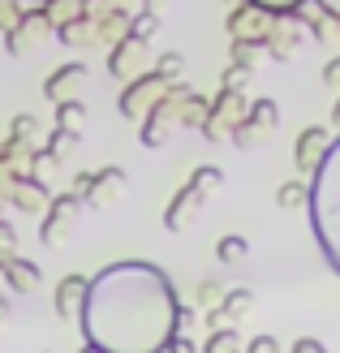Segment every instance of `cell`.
Returning a JSON list of instances; mask_svg holds the SVG:
<instances>
[{"label":"cell","instance_id":"6da1fadb","mask_svg":"<svg viewBox=\"0 0 340 353\" xmlns=\"http://www.w3.org/2000/svg\"><path fill=\"white\" fill-rule=\"evenodd\" d=\"M177 289L151 263H112L86 280L78 319L86 345L99 353H164L172 336Z\"/></svg>","mask_w":340,"mask_h":353},{"label":"cell","instance_id":"7a4b0ae2","mask_svg":"<svg viewBox=\"0 0 340 353\" xmlns=\"http://www.w3.org/2000/svg\"><path fill=\"white\" fill-rule=\"evenodd\" d=\"M203 117H207V99L194 95L181 82H172L168 91L151 103V112L142 117V147H151V151L164 147L172 138V130H199Z\"/></svg>","mask_w":340,"mask_h":353},{"label":"cell","instance_id":"3957f363","mask_svg":"<svg viewBox=\"0 0 340 353\" xmlns=\"http://www.w3.org/2000/svg\"><path fill=\"white\" fill-rule=\"evenodd\" d=\"M336 164H340V147H332L314 168V181H310V216H314V233H319V245H323V259L328 268H336V237H332V181H336Z\"/></svg>","mask_w":340,"mask_h":353},{"label":"cell","instance_id":"277c9868","mask_svg":"<svg viewBox=\"0 0 340 353\" xmlns=\"http://www.w3.org/2000/svg\"><path fill=\"white\" fill-rule=\"evenodd\" d=\"M168 78L164 74H155V69H142V74L138 78H130V82H125L121 86V99H117V112L125 117V121H142V117H147L151 112V103L159 99V95H164L168 91Z\"/></svg>","mask_w":340,"mask_h":353},{"label":"cell","instance_id":"5b68a950","mask_svg":"<svg viewBox=\"0 0 340 353\" xmlns=\"http://www.w3.org/2000/svg\"><path fill=\"white\" fill-rule=\"evenodd\" d=\"M246 95L241 91H220L216 99H207V117H203V138L207 143H228V134H232V125L246 117Z\"/></svg>","mask_w":340,"mask_h":353},{"label":"cell","instance_id":"8992f818","mask_svg":"<svg viewBox=\"0 0 340 353\" xmlns=\"http://www.w3.org/2000/svg\"><path fill=\"white\" fill-rule=\"evenodd\" d=\"M39 220H43L39 241L43 245H61V241H69V233H74L78 220H82V199L78 194H57V199H48V211Z\"/></svg>","mask_w":340,"mask_h":353},{"label":"cell","instance_id":"52a82bcc","mask_svg":"<svg viewBox=\"0 0 340 353\" xmlns=\"http://www.w3.org/2000/svg\"><path fill=\"white\" fill-rule=\"evenodd\" d=\"M250 310H254V293H250V289H224L220 302L203 310V319H207L211 332H216V327H241L250 319Z\"/></svg>","mask_w":340,"mask_h":353},{"label":"cell","instance_id":"ba28073f","mask_svg":"<svg viewBox=\"0 0 340 353\" xmlns=\"http://www.w3.org/2000/svg\"><path fill=\"white\" fill-rule=\"evenodd\" d=\"M48 30H52V22L43 17V9L22 13V17H17V22L5 30V48L13 52V57H30V52L48 39Z\"/></svg>","mask_w":340,"mask_h":353},{"label":"cell","instance_id":"9c48e42d","mask_svg":"<svg viewBox=\"0 0 340 353\" xmlns=\"http://www.w3.org/2000/svg\"><path fill=\"white\" fill-rule=\"evenodd\" d=\"M142 65H147V39H134V34L125 30L108 52V74L117 82H130V78L142 74Z\"/></svg>","mask_w":340,"mask_h":353},{"label":"cell","instance_id":"30bf717a","mask_svg":"<svg viewBox=\"0 0 340 353\" xmlns=\"http://www.w3.org/2000/svg\"><path fill=\"white\" fill-rule=\"evenodd\" d=\"M332 147H336V134H332L328 125H310V130H301L297 143H293V164H297L301 172H314L319 160H323Z\"/></svg>","mask_w":340,"mask_h":353},{"label":"cell","instance_id":"8fae6325","mask_svg":"<svg viewBox=\"0 0 340 353\" xmlns=\"http://www.w3.org/2000/svg\"><path fill=\"white\" fill-rule=\"evenodd\" d=\"M203 203H207V194L203 190H194L190 181L172 194V203H168V211H164V228H172V233H186V228L194 224V216L203 211Z\"/></svg>","mask_w":340,"mask_h":353},{"label":"cell","instance_id":"7c38bea8","mask_svg":"<svg viewBox=\"0 0 340 353\" xmlns=\"http://www.w3.org/2000/svg\"><path fill=\"white\" fill-rule=\"evenodd\" d=\"M272 22H276V13H267V9H259V5L246 0L241 9L228 13V34H232V39H259L263 43V34L272 30Z\"/></svg>","mask_w":340,"mask_h":353},{"label":"cell","instance_id":"4fadbf2b","mask_svg":"<svg viewBox=\"0 0 340 353\" xmlns=\"http://www.w3.org/2000/svg\"><path fill=\"white\" fill-rule=\"evenodd\" d=\"M48 199H52L48 185L34 181V176H26V172L17 176V181L9 185V194H5V203H13L22 216H43V211H48Z\"/></svg>","mask_w":340,"mask_h":353},{"label":"cell","instance_id":"5bb4252c","mask_svg":"<svg viewBox=\"0 0 340 353\" xmlns=\"http://www.w3.org/2000/svg\"><path fill=\"white\" fill-rule=\"evenodd\" d=\"M125 185H130V176H125V168H99V172H91V190H86V207H112L121 194H125Z\"/></svg>","mask_w":340,"mask_h":353},{"label":"cell","instance_id":"9a60e30c","mask_svg":"<svg viewBox=\"0 0 340 353\" xmlns=\"http://www.w3.org/2000/svg\"><path fill=\"white\" fill-rule=\"evenodd\" d=\"M86 78H91V69L86 65H61L57 74H52L48 82H43V95L52 99V103H61V99H78V91L86 86Z\"/></svg>","mask_w":340,"mask_h":353},{"label":"cell","instance_id":"2e32d148","mask_svg":"<svg viewBox=\"0 0 340 353\" xmlns=\"http://www.w3.org/2000/svg\"><path fill=\"white\" fill-rule=\"evenodd\" d=\"M0 276H5V285H9L13 293H34V289H39V280H43L39 263L17 259V254H9L5 263H0Z\"/></svg>","mask_w":340,"mask_h":353},{"label":"cell","instance_id":"e0dca14e","mask_svg":"<svg viewBox=\"0 0 340 353\" xmlns=\"http://www.w3.org/2000/svg\"><path fill=\"white\" fill-rule=\"evenodd\" d=\"M301 34H306V30L293 26V22H284V26L272 22V30L263 34V52H272V61H289L293 52L301 48Z\"/></svg>","mask_w":340,"mask_h":353},{"label":"cell","instance_id":"ac0fdd59","mask_svg":"<svg viewBox=\"0 0 340 353\" xmlns=\"http://www.w3.org/2000/svg\"><path fill=\"white\" fill-rule=\"evenodd\" d=\"M82 297H86V276H61L57 293H52V306H57L61 319H74L78 306H82Z\"/></svg>","mask_w":340,"mask_h":353},{"label":"cell","instance_id":"d6986e66","mask_svg":"<svg viewBox=\"0 0 340 353\" xmlns=\"http://www.w3.org/2000/svg\"><path fill=\"white\" fill-rule=\"evenodd\" d=\"M246 121L267 138V134L280 125V103H276V99H250V103H246Z\"/></svg>","mask_w":340,"mask_h":353},{"label":"cell","instance_id":"ffe728a7","mask_svg":"<svg viewBox=\"0 0 340 353\" xmlns=\"http://www.w3.org/2000/svg\"><path fill=\"white\" fill-rule=\"evenodd\" d=\"M246 254H250V241H246L241 233H228V237H220V245H216V259L224 263V268H237Z\"/></svg>","mask_w":340,"mask_h":353},{"label":"cell","instance_id":"44dd1931","mask_svg":"<svg viewBox=\"0 0 340 353\" xmlns=\"http://www.w3.org/2000/svg\"><path fill=\"white\" fill-rule=\"evenodd\" d=\"M203 353H241V332L237 327H216L203 341Z\"/></svg>","mask_w":340,"mask_h":353},{"label":"cell","instance_id":"7402d4cb","mask_svg":"<svg viewBox=\"0 0 340 353\" xmlns=\"http://www.w3.org/2000/svg\"><path fill=\"white\" fill-rule=\"evenodd\" d=\"M78 143H82V134H78V130H61V125H57V130L48 134V147H43V151H48V155H57V160H65V155H74V151H78Z\"/></svg>","mask_w":340,"mask_h":353},{"label":"cell","instance_id":"603a6c76","mask_svg":"<svg viewBox=\"0 0 340 353\" xmlns=\"http://www.w3.org/2000/svg\"><path fill=\"white\" fill-rule=\"evenodd\" d=\"M306 199H310V181H284L276 190V203L284 211H301V207H306Z\"/></svg>","mask_w":340,"mask_h":353},{"label":"cell","instance_id":"cb8c5ba5","mask_svg":"<svg viewBox=\"0 0 340 353\" xmlns=\"http://www.w3.org/2000/svg\"><path fill=\"white\" fill-rule=\"evenodd\" d=\"M57 168H61V160H57V155H48L43 147H34L30 160H26V176H34V181H48Z\"/></svg>","mask_w":340,"mask_h":353},{"label":"cell","instance_id":"d4e9b609","mask_svg":"<svg viewBox=\"0 0 340 353\" xmlns=\"http://www.w3.org/2000/svg\"><path fill=\"white\" fill-rule=\"evenodd\" d=\"M57 125L82 134V125H86V108H82L78 99H61V103H57Z\"/></svg>","mask_w":340,"mask_h":353},{"label":"cell","instance_id":"484cf974","mask_svg":"<svg viewBox=\"0 0 340 353\" xmlns=\"http://www.w3.org/2000/svg\"><path fill=\"white\" fill-rule=\"evenodd\" d=\"M254 57H263V43L259 39H232L228 43V61L232 65H250V69H254Z\"/></svg>","mask_w":340,"mask_h":353},{"label":"cell","instance_id":"4316f807","mask_svg":"<svg viewBox=\"0 0 340 353\" xmlns=\"http://www.w3.org/2000/svg\"><path fill=\"white\" fill-rule=\"evenodd\" d=\"M190 185H194V190H203V194H216V190L224 185V172H220V168H211V164H199V168L190 172Z\"/></svg>","mask_w":340,"mask_h":353},{"label":"cell","instance_id":"83f0119b","mask_svg":"<svg viewBox=\"0 0 340 353\" xmlns=\"http://www.w3.org/2000/svg\"><path fill=\"white\" fill-rule=\"evenodd\" d=\"M34 134H39V121L34 117H13V125H9V143H22V147H34Z\"/></svg>","mask_w":340,"mask_h":353},{"label":"cell","instance_id":"f1b7e54d","mask_svg":"<svg viewBox=\"0 0 340 353\" xmlns=\"http://www.w3.org/2000/svg\"><path fill=\"white\" fill-rule=\"evenodd\" d=\"M155 26H159V13H147V9H142L138 17H130V34H134V39H155Z\"/></svg>","mask_w":340,"mask_h":353},{"label":"cell","instance_id":"f546056e","mask_svg":"<svg viewBox=\"0 0 340 353\" xmlns=\"http://www.w3.org/2000/svg\"><path fill=\"white\" fill-rule=\"evenodd\" d=\"M155 74H164L168 82H181V74H186V57H181V52H164V57H159V65H155Z\"/></svg>","mask_w":340,"mask_h":353},{"label":"cell","instance_id":"4dcf8cb0","mask_svg":"<svg viewBox=\"0 0 340 353\" xmlns=\"http://www.w3.org/2000/svg\"><path fill=\"white\" fill-rule=\"evenodd\" d=\"M246 82H250V65H228L220 78V91H241Z\"/></svg>","mask_w":340,"mask_h":353},{"label":"cell","instance_id":"1f68e13d","mask_svg":"<svg viewBox=\"0 0 340 353\" xmlns=\"http://www.w3.org/2000/svg\"><path fill=\"white\" fill-rule=\"evenodd\" d=\"M220 297H224V280H203V285H199V306H203V310L216 306Z\"/></svg>","mask_w":340,"mask_h":353},{"label":"cell","instance_id":"d6a6232c","mask_svg":"<svg viewBox=\"0 0 340 353\" xmlns=\"http://www.w3.org/2000/svg\"><path fill=\"white\" fill-rule=\"evenodd\" d=\"M241 353H280V341L276 336H250V341H241Z\"/></svg>","mask_w":340,"mask_h":353},{"label":"cell","instance_id":"836d02e7","mask_svg":"<svg viewBox=\"0 0 340 353\" xmlns=\"http://www.w3.org/2000/svg\"><path fill=\"white\" fill-rule=\"evenodd\" d=\"M13 245H17V233H13V224L9 220H0V263H5L13 254Z\"/></svg>","mask_w":340,"mask_h":353},{"label":"cell","instance_id":"e575fe53","mask_svg":"<svg viewBox=\"0 0 340 353\" xmlns=\"http://www.w3.org/2000/svg\"><path fill=\"white\" fill-rule=\"evenodd\" d=\"M164 353H199V345H194L186 332H172L168 336V345H164Z\"/></svg>","mask_w":340,"mask_h":353},{"label":"cell","instance_id":"d590c367","mask_svg":"<svg viewBox=\"0 0 340 353\" xmlns=\"http://www.w3.org/2000/svg\"><path fill=\"white\" fill-rule=\"evenodd\" d=\"M250 5H259V9H267V13H293L301 0H250Z\"/></svg>","mask_w":340,"mask_h":353},{"label":"cell","instance_id":"8d00e7d4","mask_svg":"<svg viewBox=\"0 0 340 353\" xmlns=\"http://www.w3.org/2000/svg\"><path fill=\"white\" fill-rule=\"evenodd\" d=\"M289 353H328V349H323V341L301 336V341H293V349H289Z\"/></svg>","mask_w":340,"mask_h":353},{"label":"cell","instance_id":"74e56055","mask_svg":"<svg viewBox=\"0 0 340 353\" xmlns=\"http://www.w3.org/2000/svg\"><path fill=\"white\" fill-rule=\"evenodd\" d=\"M323 82H328V91H336V82H340V61H328V69H323Z\"/></svg>","mask_w":340,"mask_h":353},{"label":"cell","instance_id":"f35d334b","mask_svg":"<svg viewBox=\"0 0 340 353\" xmlns=\"http://www.w3.org/2000/svg\"><path fill=\"white\" fill-rule=\"evenodd\" d=\"M164 5H172V0H147V13H159Z\"/></svg>","mask_w":340,"mask_h":353},{"label":"cell","instance_id":"ab89813d","mask_svg":"<svg viewBox=\"0 0 340 353\" xmlns=\"http://www.w3.org/2000/svg\"><path fill=\"white\" fill-rule=\"evenodd\" d=\"M9 319V297H0V323Z\"/></svg>","mask_w":340,"mask_h":353},{"label":"cell","instance_id":"60d3db41","mask_svg":"<svg viewBox=\"0 0 340 353\" xmlns=\"http://www.w3.org/2000/svg\"><path fill=\"white\" fill-rule=\"evenodd\" d=\"M82 353H99V349H91V345H86V349H82Z\"/></svg>","mask_w":340,"mask_h":353},{"label":"cell","instance_id":"b9f144b4","mask_svg":"<svg viewBox=\"0 0 340 353\" xmlns=\"http://www.w3.org/2000/svg\"><path fill=\"white\" fill-rule=\"evenodd\" d=\"M0 207H5V203H0Z\"/></svg>","mask_w":340,"mask_h":353}]
</instances>
